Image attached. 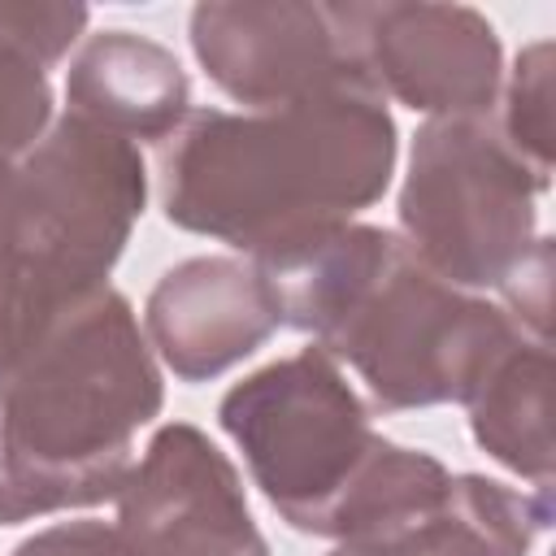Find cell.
I'll return each instance as SVG.
<instances>
[{"mask_svg": "<svg viewBox=\"0 0 556 556\" xmlns=\"http://www.w3.org/2000/svg\"><path fill=\"white\" fill-rule=\"evenodd\" d=\"M148 195L135 143L61 113L22 156L0 239L35 261L70 295L109 282Z\"/></svg>", "mask_w": 556, "mask_h": 556, "instance_id": "obj_6", "label": "cell"}, {"mask_svg": "<svg viewBox=\"0 0 556 556\" xmlns=\"http://www.w3.org/2000/svg\"><path fill=\"white\" fill-rule=\"evenodd\" d=\"M361 65L382 100L430 117H491L504 87L495 26L469 4H352Z\"/></svg>", "mask_w": 556, "mask_h": 556, "instance_id": "obj_9", "label": "cell"}, {"mask_svg": "<svg viewBox=\"0 0 556 556\" xmlns=\"http://www.w3.org/2000/svg\"><path fill=\"white\" fill-rule=\"evenodd\" d=\"M135 556H269L226 452L191 421L161 426L117 491Z\"/></svg>", "mask_w": 556, "mask_h": 556, "instance_id": "obj_8", "label": "cell"}, {"mask_svg": "<svg viewBox=\"0 0 556 556\" xmlns=\"http://www.w3.org/2000/svg\"><path fill=\"white\" fill-rule=\"evenodd\" d=\"M217 421L274 513L317 539L382 443L365 400L317 343L235 382L217 404Z\"/></svg>", "mask_w": 556, "mask_h": 556, "instance_id": "obj_5", "label": "cell"}, {"mask_svg": "<svg viewBox=\"0 0 556 556\" xmlns=\"http://www.w3.org/2000/svg\"><path fill=\"white\" fill-rule=\"evenodd\" d=\"M534 174L491 117H430L413 135L400 187V239L443 282L478 295L504 291L539 243Z\"/></svg>", "mask_w": 556, "mask_h": 556, "instance_id": "obj_4", "label": "cell"}, {"mask_svg": "<svg viewBox=\"0 0 556 556\" xmlns=\"http://www.w3.org/2000/svg\"><path fill=\"white\" fill-rule=\"evenodd\" d=\"M547 382H552L547 343L517 334L465 400L473 443L504 469L530 478L534 491H552Z\"/></svg>", "mask_w": 556, "mask_h": 556, "instance_id": "obj_13", "label": "cell"}, {"mask_svg": "<svg viewBox=\"0 0 556 556\" xmlns=\"http://www.w3.org/2000/svg\"><path fill=\"white\" fill-rule=\"evenodd\" d=\"M87 22L83 4H0V43L48 70L78 43Z\"/></svg>", "mask_w": 556, "mask_h": 556, "instance_id": "obj_16", "label": "cell"}, {"mask_svg": "<svg viewBox=\"0 0 556 556\" xmlns=\"http://www.w3.org/2000/svg\"><path fill=\"white\" fill-rule=\"evenodd\" d=\"M504 91L500 135L543 178H552V39L517 52Z\"/></svg>", "mask_w": 556, "mask_h": 556, "instance_id": "obj_14", "label": "cell"}, {"mask_svg": "<svg viewBox=\"0 0 556 556\" xmlns=\"http://www.w3.org/2000/svg\"><path fill=\"white\" fill-rule=\"evenodd\" d=\"M261 269L278 291L282 326L352 365L382 413L465 404L521 334L495 300L426 269L400 230L352 222Z\"/></svg>", "mask_w": 556, "mask_h": 556, "instance_id": "obj_2", "label": "cell"}, {"mask_svg": "<svg viewBox=\"0 0 556 556\" xmlns=\"http://www.w3.org/2000/svg\"><path fill=\"white\" fill-rule=\"evenodd\" d=\"M330 556H391V552H378V547H356V543H339Z\"/></svg>", "mask_w": 556, "mask_h": 556, "instance_id": "obj_18", "label": "cell"}, {"mask_svg": "<svg viewBox=\"0 0 556 556\" xmlns=\"http://www.w3.org/2000/svg\"><path fill=\"white\" fill-rule=\"evenodd\" d=\"M282 326L269 274L248 256H191L161 274L143 304V334L156 361L182 382H208Z\"/></svg>", "mask_w": 556, "mask_h": 556, "instance_id": "obj_10", "label": "cell"}, {"mask_svg": "<svg viewBox=\"0 0 556 556\" xmlns=\"http://www.w3.org/2000/svg\"><path fill=\"white\" fill-rule=\"evenodd\" d=\"M65 113L135 148L165 143L191 113V78L156 39L139 30H100L65 70Z\"/></svg>", "mask_w": 556, "mask_h": 556, "instance_id": "obj_11", "label": "cell"}, {"mask_svg": "<svg viewBox=\"0 0 556 556\" xmlns=\"http://www.w3.org/2000/svg\"><path fill=\"white\" fill-rule=\"evenodd\" d=\"M191 48L204 74L243 109L369 87L352 4H195Z\"/></svg>", "mask_w": 556, "mask_h": 556, "instance_id": "obj_7", "label": "cell"}, {"mask_svg": "<svg viewBox=\"0 0 556 556\" xmlns=\"http://www.w3.org/2000/svg\"><path fill=\"white\" fill-rule=\"evenodd\" d=\"M395 152V122L369 87L243 113L191 109L161 143V213L274 265L382 200Z\"/></svg>", "mask_w": 556, "mask_h": 556, "instance_id": "obj_1", "label": "cell"}, {"mask_svg": "<svg viewBox=\"0 0 556 556\" xmlns=\"http://www.w3.org/2000/svg\"><path fill=\"white\" fill-rule=\"evenodd\" d=\"M78 300L0 239V374Z\"/></svg>", "mask_w": 556, "mask_h": 556, "instance_id": "obj_15", "label": "cell"}, {"mask_svg": "<svg viewBox=\"0 0 556 556\" xmlns=\"http://www.w3.org/2000/svg\"><path fill=\"white\" fill-rule=\"evenodd\" d=\"M161 400L130 300L104 282L70 304L0 374V526L117 500Z\"/></svg>", "mask_w": 556, "mask_h": 556, "instance_id": "obj_3", "label": "cell"}, {"mask_svg": "<svg viewBox=\"0 0 556 556\" xmlns=\"http://www.w3.org/2000/svg\"><path fill=\"white\" fill-rule=\"evenodd\" d=\"M13 556H135L126 534L109 521H56L13 547Z\"/></svg>", "mask_w": 556, "mask_h": 556, "instance_id": "obj_17", "label": "cell"}, {"mask_svg": "<svg viewBox=\"0 0 556 556\" xmlns=\"http://www.w3.org/2000/svg\"><path fill=\"white\" fill-rule=\"evenodd\" d=\"M552 521V491H517L482 473H452L439 504L417 517L391 556H530Z\"/></svg>", "mask_w": 556, "mask_h": 556, "instance_id": "obj_12", "label": "cell"}]
</instances>
